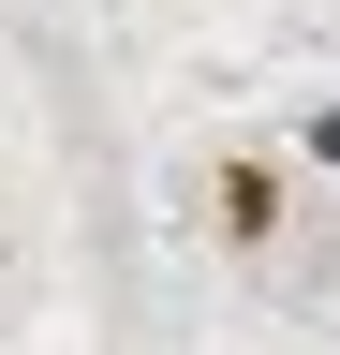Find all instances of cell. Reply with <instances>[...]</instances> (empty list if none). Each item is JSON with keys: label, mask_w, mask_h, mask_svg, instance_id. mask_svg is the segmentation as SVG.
I'll use <instances>...</instances> for the list:
<instances>
[{"label": "cell", "mask_w": 340, "mask_h": 355, "mask_svg": "<svg viewBox=\"0 0 340 355\" xmlns=\"http://www.w3.org/2000/svg\"><path fill=\"white\" fill-rule=\"evenodd\" d=\"M193 207H207V237H222V252H281V207H296L281 133H222V148L193 163Z\"/></svg>", "instance_id": "6da1fadb"}, {"label": "cell", "mask_w": 340, "mask_h": 355, "mask_svg": "<svg viewBox=\"0 0 340 355\" xmlns=\"http://www.w3.org/2000/svg\"><path fill=\"white\" fill-rule=\"evenodd\" d=\"M296 148H311V163L340 178V104H311V119H296Z\"/></svg>", "instance_id": "7a4b0ae2"}]
</instances>
